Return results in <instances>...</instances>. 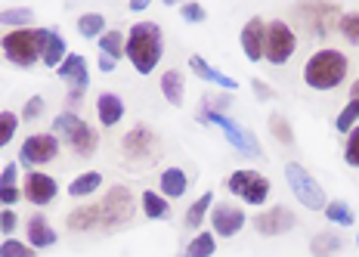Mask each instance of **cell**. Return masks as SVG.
Listing matches in <instances>:
<instances>
[{
  "label": "cell",
  "instance_id": "1",
  "mask_svg": "<svg viewBox=\"0 0 359 257\" xmlns=\"http://www.w3.org/2000/svg\"><path fill=\"white\" fill-rule=\"evenodd\" d=\"M124 56L130 59V65L140 74H152L155 65H158L161 56H164V32H161V25H155V22H137V25H130Z\"/></svg>",
  "mask_w": 359,
  "mask_h": 257
},
{
  "label": "cell",
  "instance_id": "2",
  "mask_svg": "<svg viewBox=\"0 0 359 257\" xmlns=\"http://www.w3.org/2000/svg\"><path fill=\"white\" fill-rule=\"evenodd\" d=\"M350 74V59L341 50H316L304 65V84L316 93H328V90H338Z\"/></svg>",
  "mask_w": 359,
  "mask_h": 257
},
{
  "label": "cell",
  "instance_id": "3",
  "mask_svg": "<svg viewBox=\"0 0 359 257\" xmlns=\"http://www.w3.org/2000/svg\"><path fill=\"white\" fill-rule=\"evenodd\" d=\"M100 230L106 232H121L127 226L133 223V217H137V199H133V192L121 183L109 186L106 189V199L100 202Z\"/></svg>",
  "mask_w": 359,
  "mask_h": 257
},
{
  "label": "cell",
  "instance_id": "4",
  "mask_svg": "<svg viewBox=\"0 0 359 257\" xmlns=\"http://www.w3.org/2000/svg\"><path fill=\"white\" fill-rule=\"evenodd\" d=\"M50 133H56L62 143H69V149H74V155H81V158L96 155V149H100V133L93 131V124H87V121L81 115H74V112L56 115Z\"/></svg>",
  "mask_w": 359,
  "mask_h": 257
},
{
  "label": "cell",
  "instance_id": "5",
  "mask_svg": "<svg viewBox=\"0 0 359 257\" xmlns=\"http://www.w3.org/2000/svg\"><path fill=\"white\" fill-rule=\"evenodd\" d=\"M226 189L236 195L242 205H251V208H260V205H266V199H269V180L264 177L260 171H248V168H242V171H233L226 177Z\"/></svg>",
  "mask_w": 359,
  "mask_h": 257
},
{
  "label": "cell",
  "instance_id": "6",
  "mask_svg": "<svg viewBox=\"0 0 359 257\" xmlns=\"http://www.w3.org/2000/svg\"><path fill=\"white\" fill-rule=\"evenodd\" d=\"M285 180H288L291 192H294V199L301 202L306 211H323V208L328 205L325 189L316 183V177H313V173L306 171L304 164L288 162V164H285Z\"/></svg>",
  "mask_w": 359,
  "mask_h": 257
},
{
  "label": "cell",
  "instance_id": "7",
  "mask_svg": "<svg viewBox=\"0 0 359 257\" xmlns=\"http://www.w3.org/2000/svg\"><path fill=\"white\" fill-rule=\"evenodd\" d=\"M297 50V34L285 19L266 22V41H264V59L269 65H285Z\"/></svg>",
  "mask_w": 359,
  "mask_h": 257
},
{
  "label": "cell",
  "instance_id": "8",
  "mask_svg": "<svg viewBox=\"0 0 359 257\" xmlns=\"http://www.w3.org/2000/svg\"><path fill=\"white\" fill-rule=\"evenodd\" d=\"M198 121H201V124L220 127V133H223V137H226L229 143H233V149H238L242 155H254V158L260 155L257 137H254L251 131H245V127L238 124V121H233L229 115H223V112H205V109H198Z\"/></svg>",
  "mask_w": 359,
  "mask_h": 257
},
{
  "label": "cell",
  "instance_id": "9",
  "mask_svg": "<svg viewBox=\"0 0 359 257\" xmlns=\"http://www.w3.org/2000/svg\"><path fill=\"white\" fill-rule=\"evenodd\" d=\"M0 50L16 69H34L41 62V47H37L34 28H22V32H6L0 41Z\"/></svg>",
  "mask_w": 359,
  "mask_h": 257
},
{
  "label": "cell",
  "instance_id": "10",
  "mask_svg": "<svg viewBox=\"0 0 359 257\" xmlns=\"http://www.w3.org/2000/svg\"><path fill=\"white\" fill-rule=\"evenodd\" d=\"M155 149H158V137H155L152 127L137 124L121 137V155L124 162L130 164H146L155 158Z\"/></svg>",
  "mask_w": 359,
  "mask_h": 257
},
{
  "label": "cell",
  "instance_id": "11",
  "mask_svg": "<svg viewBox=\"0 0 359 257\" xmlns=\"http://www.w3.org/2000/svg\"><path fill=\"white\" fill-rule=\"evenodd\" d=\"M59 155V137L56 133H32V137L22 140L19 146V164H25L28 171L50 164Z\"/></svg>",
  "mask_w": 359,
  "mask_h": 257
},
{
  "label": "cell",
  "instance_id": "12",
  "mask_svg": "<svg viewBox=\"0 0 359 257\" xmlns=\"http://www.w3.org/2000/svg\"><path fill=\"white\" fill-rule=\"evenodd\" d=\"M208 220H211V232H214L217 239H233V236H238V232L245 230V223H248V214H245L242 205L220 202V205L211 208Z\"/></svg>",
  "mask_w": 359,
  "mask_h": 257
},
{
  "label": "cell",
  "instance_id": "13",
  "mask_svg": "<svg viewBox=\"0 0 359 257\" xmlns=\"http://www.w3.org/2000/svg\"><path fill=\"white\" fill-rule=\"evenodd\" d=\"M59 195V183L56 177L50 173H41V171H28L25 180H22V199L32 202L34 208H47Z\"/></svg>",
  "mask_w": 359,
  "mask_h": 257
},
{
  "label": "cell",
  "instance_id": "14",
  "mask_svg": "<svg viewBox=\"0 0 359 257\" xmlns=\"http://www.w3.org/2000/svg\"><path fill=\"white\" fill-rule=\"evenodd\" d=\"M294 226H297V217H294V211L285 205H273L254 217V230H257L260 236H285Z\"/></svg>",
  "mask_w": 359,
  "mask_h": 257
},
{
  "label": "cell",
  "instance_id": "15",
  "mask_svg": "<svg viewBox=\"0 0 359 257\" xmlns=\"http://www.w3.org/2000/svg\"><path fill=\"white\" fill-rule=\"evenodd\" d=\"M34 37H37V47H41V62L56 72L59 65L65 62V56H69L65 37L59 32H53V28H34Z\"/></svg>",
  "mask_w": 359,
  "mask_h": 257
},
{
  "label": "cell",
  "instance_id": "16",
  "mask_svg": "<svg viewBox=\"0 0 359 257\" xmlns=\"http://www.w3.org/2000/svg\"><path fill=\"white\" fill-rule=\"evenodd\" d=\"M238 41H242L245 59H248V62H260V59H264V41H266V19H260V16L248 19L242 34H238Z\"/></svg>",
  "mask_w": 359,
  "mask_h": 257
},
{
  "label": "cell",
  "instance_id": "17",
  "mask_svg": "<svg viewBox=\"0 0 359 257\" xmlns=\"http://www.w3.org/2000/svg\"><path fill=\"white\" fill-rule=\"evenodd\" d=\"M297 13L310 19L313 34L316 37H323L332 25L338 28V19H341V10L334 4H306V6H297Z\"/></svg>",
  "mask_w": 359,
  "mask_h": 257
},
{
  "label": "cell",
  "instance_id": "18",
  "mask_svg": "<svg viewBox=\"0 0 359 257\" xmlns=\"http://www.w3.org/2000/svg\"><path fill=\"white\" fill-rule=\"evenodd\" d=\"M96 118H100V124L106 127H115L121 124L124 118V100L118 93H109V90H102L100 96H96Z\"/></svg>",
  "mask_w": 359,
  "mask_h": 257
},
{
  "label": "cell",
  "instance_id": "19",
  "mask_svg": "<svg viewBox=\"0 0 359 257\" xmlns=\"http://www.w3.org/2000/svg\"><path fill=\"white\" fill-rule=\"evenodd\" d=\"M189 69L198 74L201 81H208V84H214V87H220V90H226V93H236L238 90V81L236 78H229V74H223V72H217L208 59H201V56H189Z\"/></svg>",
  "mask_w": 359,
  "mask_h": 257
},
{
  "label": "cell",
  "instance_id": "20",
  "mask_svg": "<svg viewBox=\"0 0 359 257\" xmlns=\"http://www.w3.org/2000/svg\"><path fill=\"white\" fill-rule=\"evenodd\" d=\"M100 202H93V205H78L74 211H69L65 226H69V232H93L100 230Z\"/></svg>",
  "mask_w": 359,
  "mask_h": 257
},
{
  "label": "cell",
  "instance_id": "21",
  "mask_svg": "<svg viewBox=\"0 0 359 257\" xmlns=\"http://www.w3.org/2000/svg\"><path fill=\"white\" fill-rule=\"evenodd\" d=\"M25 232H28V245L34 248H50V245H56V230L50 226V220L43 214H32L28 217V223H25Z\"/></svg>",
  "mask_w": 359,
  "mask_h": 257
},
{
  "label": "cell",
  "instance_id": "22",
  "mask_svg": "<svg viewBox=\"0 0 359 257\" xmlns=\"http://www.w3.org/2000/svg\"><path fill=\"white\" fill-rule=\"evenodd\" d=\"M22 202V186H19V162H10L0 171V205L13 208Z\"/></svg>",
  "mask_w": 359,
  "mask_h": 257
},
{
  "label": "cell",
  "instance_id": "23",
  "mask_svg": "<svg viewBox=\"0 0 359 257\" xmlns=\"http://www.w3.org/2000/svg\"><path fill=\"white\" fill-rule=\"evenodd\" d=\"M158 189L164 199H183L186 189H189V177L183 168H164L158 177Z\"/></svg>",
  "mask_w": 359,
  "mask_h": 257
},
{
  "label": "cell",
  "instance_id": "24",
  "mask_svg": "<svg viewBox=\"0 0 359 257\" xmlns=\"http://www.w3.org/2000/svg\"><path fill=\"white\" fill-rule=\"evenodd\" d=\"M161 93L170 105H183V96H186V74L180 69H168L161 74Z\"/></svg>",
  "mask_w": 359,
  "mask_h": 257
},
{
  "label": "cell",
  "instance_id": "25",
  "mask_svg": "<svg viewBox=\"0 0 359 257\" xmlns=\"http://www.w3.org/2000/svg\"><path fill=\"white\" fill-rule=\"evenodd\" d=\"M211 208H214V192H205L201 199H196L189 205V211H186V217H183V226L186 230H201L208 220V214H211Z\"/></svg>",
  "mask_w": 359,
  "mask_h": 257
},
{
  "label": "cell",
  "instance_id": "26",
  "mask_svg": "<svg viewBox=\"0 0 359 257\" xmlns=\"http://www.w3.org/2000/svg\"><path fill=\"white\" fill-rule=\"evenodd\" d=\"M140 205H143V214L149 220H168L170 217V202L164 199L161 192H155V189H146V192L140 195Z\"/></svg>",
  "mask_w": 359,
  "mask_h": 257
},
{
  "label": "cell",
  "instance_id": "27",
  "mask_svg": "<svg viewBox=\"0 0 359 257\" xmlns=\"http://www.w3.org/2000/svg\"><path fill=\"white\" fill-rule=\"evenodd\" d=\"M341 248H344V239L338 236V232H332V230H323V232H316V236L310 239L313 257H334Z\"/></svg>",
  "mask_w": 359,
  "mask_h": 257
},
{
  "label": "cell",
  "instance_id": "28",
  "mask_svg": "<svg viewBox=\"0 0 359 257\" xmlns=\"http://www.w3.org/2000/svg\"><path fill=\"white\" fill-rule=\"evenodd\" d=\"M32 22H34L32 6H6V10H0V25H10V32H22Z\"/></svg>",
  "mask_w": 359,
  "mask_h": 257
},
{
  "label": "cell",
  "instance_id": "29",
  "mask_svg": "<svg viewBox=\"0 0 359 257\" xmlns=\"http://www.w3.org/2000/svg\"><path fill=\"white\" fill-rule=\"evenodd\" d=\"M100 186H102V173L87 171V173H81V177H74L69 183V195L72 199H87V195H93Z\"/></svg>",
  "mask_w": 359,
  "mask_h": 257
},
{
  "label": "cell",
  "instance_id": "30",
  "mask_svg": "<svg viewBox=\"0 0 359 257\" xmlns=\"http://www.w3.org/2000/svg\"><path fill=\"white\" fill-rule=\"evenodd\" d=\"M323 214H325V220H328V223H334V226H353V223H356L353 208H350L344 199L328 202V205L323 208Z\"/></svg>",
  "mask_w": 359,
  "mask_h": 257
},
{
  "label": "cell",
  "instance_id": "31",
  "mask_svg": "<svg viewBox=\"0 0 359 257\" xmlns=\"http://www.w3.org/2000/svg\"><path fill=\"white\" fill-rule=\"evenodd\" d=\"M124 47H127V34L124 32H106L100 37V53L102 56H109V59H115V62H121L124 59Z\"/></svg>",
  "mask_w": 359,
  "mask_h": 257
},
{
  "label": "cell",
  "instance_id": "32",
  "mask_svg": "<svg viewBox=\"0 0 359 257\" xmlns=\"http://www.w3.org/2000/svg\"><path fill=\"white\" fill-rule=\"evenodd\" d=\"M78 34L90 37V41H100V37L106 34V16H102V13H81Z\"/></svg>",
  "mask_w": 359,
  "mask_h": 257
},
{
  "label": "cell",
  "instance_id": "33",
  "mask_svg": "<svg viewBox=\"0 0 359 257\" xmlns=\"http://www.w3.org/2000/svg\"><path fill=\"white\" fill-rule=\"evenodd\" d=\"M217 251V236L214 232H196V239L186 245L183 257H214Z\"/></svg>",
  "mask_w": 359,
  "mask_h": 257
},
{
  "label": "cell",
  "instance_id": "34",
  "mask_svg": "<svg viewBox=\"0 0 359 257\" xmlns=\"http://www.w3.org/2000/svg\"><path fill=\"white\" fill-rule=\"evenodd\" d=\"M87 72H90V65H87V59L81 56V53H69V56H65V62L56 69L59 81H65V84H69L72 78H78V74H87Z\"/></svg>",
  "mask_w": 359,
  "mask_h": 257
},
{
  "label": "cell",
  "instance_id": "35",
  "mask_svg": "<svg viewBox=\"0 0 359 257\" xmlns=\"http://www.w3.org/2000/svg\"><path fill=\"white\" fill-rule=\"evenodd\" d=\"M266 127H269V133H273V140H279L282 146H291V143H294V131H291L288 118L279 115V112H273V115H269Z\"/></svg>",
  "mask_w": 359,
  "mask_h": 257
},
{
  "label": "cell",
  "instance_id": "36",
  "mask_svg": "<svg viewBox=\"0 0 359 257\" xmlns=\"http://www.w3.org/2000/svg\"><path fill=\"white\" fill-rule=\"evenodd\" d=\"M19 121L22 118L16 115V112H10V109L0 112V149L13 143V137H16V131H19Z\"/></svg>",
  "mask_w": 359,
  "mask_h": 257
},
{
  "label": "cell",
  "instance_id": "37",
  "mask_svg": "<svg viewBox=\"0 0 359 257\" xmlns=\"http://www.w3.org/2000/svg\"><path fill=\"white\" fill-rule=\"evenodd\" d=\"M338 32H341V37H344L347 44L359 47V13H341Z\"/></svg>",
  "mask_w": 359,
  "mask_h": 257
},
{
  "label": "cell",
  "instance_id": "38",
  "mask_svg": "<svg viewBox=\"0 0 359 257\" xmlns=\"http://www.w3.org/2000/svg\"><path fill=\"white\" fill-rule=\"evenodd\" d=\"M356 121H359V100H350V103L341 109V115H338V121H334V127H338V133H344V137H347V133L356 127Z\"/></svg>",
  "mask_w": 359,
  "mask_h": 257
},
{
  "label": "cell",
  "instance_id": "39",
  "mask_svg": "<svg viewBox=\"0 0 359 257\" xmlns=\"http://www.w3.org/2000/svg\"><path fill=\"white\" fill-rule=\"evenodd\" d=\"M0 257H37V251L19 239H4L0 242Z\"/></svg>",
  "mask_w": 359,
  "mask_h": 257
},
{
  "label": "cell",
  "instance_id": "40",
  "mask_svg": "<svg viewBox=\"0 0 359 257\" xmlns=\"http://www.w3.org/2000/svg\"><path fill=\"white\" fill-rule=\"evenodd\" d=\"M344 164H347V168H359V124L347 133V143H344Z\"/></svg>",
  "mask_w": 359,
  "mask_h": 257
},
{
  "label": "cell",
  "instance_id": "41",
  "mask_svg": "<svg viewBox=\"0 0 359 257\" xmlns=\"http://www.w3.org/2000/svg\"><path fill=\"white\" fill-rule=\"evenodd\" d=\"M180 16H183L186 22H192V25H201V22L208 19V10L201 4H196V0H189V4L180 6Z\"/></svg>",
  "mask_w": 359,
  "mask_h": 257
},
{
  "label": "cell",
  "instance_id": "42",
  "mask_svg": "<svg viewBox=\"0 0 359 257\" xmlns=\"http://www.w3.org/2000/svg\"><path fill=\"white\" fill-rule=\"evenodd\" d=\"M43 115V96H32L25 105H22V121H34V118H41Z\"/></svg>",
  "mask_w": 359,
  "mask_h": 257
},
{
  "label": "cell",
  "instance_id": "43",
  "mask_svg": "<svg viewBox=\"0 0 359 257\" xmlns=\"http://www.w3.org/2000/svg\"><path fill=\"white\" fill-rule=\"evenodd\" d=\"M16 226H19L16 211H13V208H4V211H0V232H4V236H10Z\"/></svg>",
  "mask_w": 359,
  "mask_h": 257
},
{
  "label": "cell",
  "instance_id": "44",
  "mask_svg": "<svg viewBox=\"0 0 359 257\" xmlns=\"http://www.w3.org/2000/svg\"><path fill=\"white\" fill-rule=\"evenodd\" d=\"M201 109H205V112H223V115H226V109H229V93H226V96H205Z\"/></svg>",
  "mask_w": 359,
  "mask_h": 257
},
{
  "label": "cell",
  "instance_id": "45",
  "mask_svg": "<svg viewBox=\"0 0 359 257\" xmlns=\"http://www.w3.org/2000/svg\"><path fill=\"white\" fill-rule=\"evenodd\" d=\"M251 90H254V93H257L264 103H266V100H276V90L269 87L266 81H260V78H254V81H251Z\"/></svg>",
  "mask_w": 359,
  "mask_h": 257
},
{
  "label": "cell",
  "instance_id": "46",
  "mask_svg": "<svg viewBox=\"0 0 359 257\" xmlns=\"http://www.w3.org/2000/svg\"><path fill=\"white\" fill-rule=\"evenodd\" d=\"M115 59H109V56H102V53H100V72L102 74H109V72H115Z\"/></svg>",
  "mask_w": 359,
  "mask_h": 257
},
{
  "label": "cell",
  "instance_id": "47",
  "mask_svg": "<svg viewBox=\"0 0 359 257\" xmlns=\"http://www.w3.org/2000/svg\"><path fill=\"white\" fill-rule=\"evenodd\" d=\"M130 10H133V13H143V10H149V0H130Z\"/></svg>",
  "mask_w": 359,
  "mask_h": 257
},
{
  "label": "cell",
  "instance_id": "48",
  "mask_svg": "<svg viewBox=\"0 0 359 257\" xmlns=\"http://www.w3.org/2000/svg\"><path fill=\"white\" fill-rule=\"evenodd\" d=\"M350 100H359V78L353 81V90H350Z\"/></svg>",
  "mask_w": 359,
  "mask_h": 257
},
{
  "label": "cell",
  "instance_id": "49",
  "mask_svg": "<svg viewBox=\"0 0 359 257\" xmlns=\"http://www.w3.org/2000/svg\"><path fill=\"white\" fill-rule=\"evenodd\" d=\"M356 248H359V236H356Z\"/></svg>",
  "mask_w": 359,
  "mask_h": 257
}]
</instances>
